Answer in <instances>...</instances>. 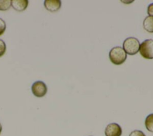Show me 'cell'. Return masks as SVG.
Masks as SVG:
<instances>
[{
    "mask_svg": "<svg viewBox=\"0 0 153 136\" xmlns=\"http://www.w3.org/2000/svg\"><path fill=\"white\" fill-rule=\"evenodd\" d=\"M141 56L148 59H153V40L147 39L143 41L139 47Z\"/></svg>",
    "mask_w": 153,
    "mask_h": 136,
    "instance_id": "cell-3",
    "label": "cell"
},
{
    "mask_svg": "<svg viewBox=\"0 0 153 136\" xmlns=\"http://www.w3.org/2000/svg\"><path fill=\"white\" fill-rule=\"evenodd\" d=\"M11 6V1L10 0H0V10L6 11Z\"/></svg>",
    "mask_w": 153,
    "mask_h": 136,
    "instance_id": "cell-10",
    "label": "cell"
},
{
    "mask_svg": "<svg viewBox=\"0 0 153 136\" xmlns=\"http://www.w3.org/2000/svg\"><path fill=\"white\" fill-rule=\"evenodd\" d=\"M127 53L120 46L113 47L109 53V58L111 62L117 65L123 64L127 59Z\"/></svg>",
    "mask_w": 153,
    "mask_h": 136,
    "instance_id": "cell-1",
    "label": "cell"
},
{
    "mask_svg": "<svg viewBox=\"0 0 153 136\" xmlns=\"http://www.w3.org/2000/svg\"><path fill=\"white\" fill-rule=\"evenodd\" d=\"M1 131H2V125H1V124L0 123V134L1 133Z\"/></svg>",
    "mask_w": 153,
    "mask_h": 136,
    "instance_id": "cell-15",
    "label": "cell"
},
{
    "mask_svg": "<svg viewBox=\"0 0 153 136\" xmlns=\"http://www.w3.org/2000/svg\"><path fill=\"white\" fill-rule=\"evenodd\" d=\"M6 29V23L1 18H0V36L2 35Z\"/></svg>",
    "mask_w": 153,
    "mask_h": 136,
    "instance_id": "cell-12",
    "label": "cell"
},
{
    "mask_svg": "<svg viewBox=\"0 0 153 136\" xmlns=\"http://www.w3.org/2000/svg\"><path fill=\"white\" fill-rule=\"evenodd\" d=\"M32 92L33 94L38 98L43 97L47 92V87L45 83L42 81H36L32 85Z\"/></svg>",
    "mask_w": 153,
    "mask_h": 136,
    "instance_id": "cell-4",
    "label": "cell"
},
{
    "mask_svg": "<svg viewBox=\"0 0 153 136\" xmlns=\"http://www.w3.org/2000/svg\"><path fill=\"white\" fill-rule=\"evenodd\" d=\"M147 13L149 16H153V3L148 5L147 8Z\"/></svg>",
    "mask_w": 153,
    "mask_h": 136,
    "instance_id": "cell-14",
    "label": "cell"
},
{
    "mask_svg": "<svg viewBox=\"0 0 153 136\" xmlns=\"http://www.w3.org/2000/svg\"><path fill=\"white\" fill-rule=\"evenodd\" d=\"M61 1L60 0H45L44 5L46 10L50 12H56L61 7Z\"/></svg>",
    "mask_w": 153,
    "mask_h": 136,
    "instance_id": "cell-6",
    "label": "cell"
},
{
    "mask_svg": "<svg viewBox=\"0 0 153 136\" xmlns=\"http://www.w3.org/2000/svg\"><path fill=\"white\" fill-rule=\"evenodd\" d=\"M145 125L148 131L153 132V113L149 114L146 117Z\"/></svg>",
    "mask_w": 153,
    "mask_h": 136,
    "instance_id": "cell-9",
    "label": "cell"
},
{
    "mask_svg": "<svg viewBox=\"0 0 153 136\" xmlns=\"http://www.w3.org/2000/svg\"><path fill=\"white\" fill-rule=\"evenodd\" d=\"M29 1L27 0H12L11 6L17 11H23L25 10L28 5Z\"/></svg>",
    "mask_w": 153,
    "mask_h": 136,
    "instance_id": "cell-7",
    "label": "cell"
},
{
    "mask_svg": "<svg viewBox=\"0 0 153 136\" xmlns=\"http://www.w3.org/2000/svg\"><path fill=\"white\" fill-rule=\"evenodd\" d=\"M143 27L149 33H153V16H147L143 22Z\"/></svg>",
    "mask_w": 153,
    "mask_h": 136,
    "instance_id": "cell-8",
    "label": "cell"
},
{
    "mask_svg": "<svg viewBox=\"0 0 153 136\" xmlns=\"http://www.w3.org/2000/svg\"><path fill=\"white\" fill-rule=\"evenodd\" d=\"M106 136H121L122 134V129L121 126L116 123L108 124L105 130Z\"/></svg>",
    "mask_w": 153,
    "mask_h": 136,
    "instance_id": "cell-5",
    "label": "cell"
},
{
    "mask_svg": "<svg viewBox=\"0 0 153 136\" xmlns=\"http://www.w3.org/2000/svg\"><path fill=\"white\" fill-rule=\"evenodd\" d=\"M129 136H146L145 134L140 130L133 131L129 135Z\"/></svg>",
    "mask_w": 153,
    "mask_h": 136,
    "instance_id": "cell-13",
    "label": "cell"
},
{
    "mask_svg": "<svg viewBox=\"0 0 153 136\" xmlns=\"http://www.w3.org/2000/svg\"><path fill=\"white\" fill-rule=\"evenodd\" d=\"M123 50L125 52L130 55L136 54L139 50L140 43L139 41L134 37H128L123 42Z\"/></svg>",
    "mask_w": 153,
    "mask_h": 136,
    "instance_id": "cell-2",
    "label": "cell"
},
{
    "mask_svg": "<svg viewBox=\"0 0 153 136\" xmlns=\"http://www.w3.org/2000/svg\"><path fill=\"white\" fill-rule=\"evenodd\" d=\"M6 52V44L5 42L0 39V57L2 56Z\"/></svg>",
    "mask_w": 153,
    "mask_h": 136,
    "instance_id": "cell-11",
    "label": "cell"
}]
</instances>
